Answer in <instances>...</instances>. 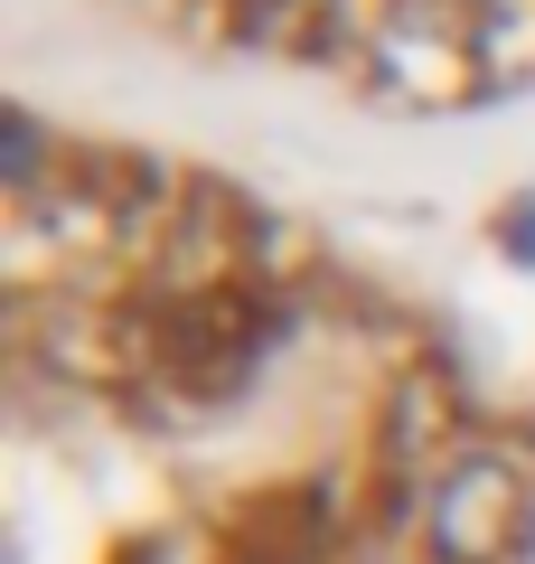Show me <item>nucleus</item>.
<instances>
[{
  "label": "nucleus",
  "instance_id": "1",
  "mask_svg": "<svg viewBox=\"0 0 535 564\" xmlns=\"http://www.w3.org/2000/svg\"><path fill=\"white\" fill-rule=\"evenodd\" d=\"M10 564H535V443L292 226L20 122Z\"/></svg>",
  "mask_w": 535,
  "mask_h": 564
}]
</instances>
